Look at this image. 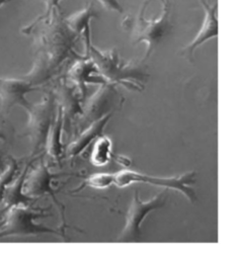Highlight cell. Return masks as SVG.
I'll list each match as a JSON object with an SVG mask.
<instances>
[{"label": "cell", "mask_w": 237, "mask_h": 259, "mask_svg": "<svg viewBox=\"0 0 237 259\" xmlns=\"http://www.w3.org/2000/svg\"><path fill=\"white\" fill-rule=\"evenodd\" d=\"M97 66L101 76L107 83L121 84L129 89H138V83L147 78L144 70L120 58L115 49L100 51L92 44L86 54Z\"/></svg>", "instance_id": "6da1fadb"}, {"label": "cell", "mask_w": 237, "mask_h": 259, "mask_svg": "<svg viewBox=\"0 0 237 259\" xmlns=\"http://www.w3.org/2000/svg\"><path fill=\"white\" fill-rule=\"evenodd\" d=\"M163 9L159 17L155 19H145L142 12L135 18L127 17L123 21V26L130 30L133 36V42H145L147 46L146 53L143 61L150 58L152 53L163 40V38L169 33L171 29V23L169 19L170 15V3L169 0H162Z\"/></svg>", "instance_id": "7a4b0ae2"}, {"label": "cell", "mask_w": 237, "mask_h": 259, "mask_svg": "<svg viewBox=\"0 0 237 259\" xmlns=\"http://www.w3.org/2000/svg\"><path fill=\"white\" fill-rule=\"evenodd\" d=\"M135 183H148L166 189L176 190L183 194L188 201L194 202L196 200L195 192L192 189V185L195 183V171L193 170L171 177H158L127 169L114 173V184L116 187L123 188Z\"/></svg>", "instance_id": "3957f363"}, {"label": "cell", "mask_w": 237, "mask_h": 259, "mask_svg": "<svg viewBox=\"0 0 237 259\" xmlns=\"http://www.w3.org/2000/svg\"><path fill=\"white\" fill-rule=\"evenodd\" d=\"M44 217L42 212L34 211L25 205H15L6 209L4 220L1 224L0 238L24 237L52 234L64 237V233L36 223L38 218Z\"/></svg>", "instance_id": "277c9868"}, {"label": "cell", "mask_w": 237, "mask_h": 259, "mask_svg": "<svg viewBox=\"0 0 237 259\" xmlns=\"http://www.w3.org/2000/svg\"><path fill=\"white\" fill-rule=\"evenodd\" d=\"M55 100V95L50 93L42 101L30 104L26 109L28 113L26 130L32 153H36L45 148L50 128L56 115Z\"/></svg>", "instance_id": "5b68a950"}, {"label": "cell", "mask_w": 237, "mask_h": 259, "mask_svg": "<svg viewBox=\"0 0 237 259\" xmlns=\"http://www.w3.org/2000/svg\"><path fill=\"white\" fill-rule=\"evenodd\" d=\"M165 204V191L160 192L151 199L144 201L139 196L136 189L126 214V224L117 237L120 243L139 242L142 237V223L145 218L153 210L162 207Z\"/></svg>", "instance_id": "8992f818"}, {"label": "cell", "mask_w": 237, "mask_h": 259, "mask_svg": "<svg viewBox=\"0 0 237 259\" xmlns=\"http://www.w3.org/2000/svg\"><path fill=\"white\" fill-rule=\"evenodd\" d=\"M33 90H35V87L29 80L0 77V104L2 111L8 113L16 105L26 110L31 104L26 99V94Z\"/></svg>", "instance_id": "52a82bcc"}, {"label": "cell", "mask_w": 237, "mask_h": 259, "mask_svg": "<svg viewBox=\"0 0 237 259\" xmlns=\"http://www.w3.org/2000/svg\"><path fill=\"white\" fill-rule=\"evenodd\" d=\"M57 177V175L53 174L47 164L44 162L40 163L34 169H32L29 173L27 171L24 183H23V192L30 196V197H37L45 194H49L54 202L61 208L62 211V220L65 224V217H64V210L65 206L60 203V201L57 199L55 191L53 189L52 181Z\"/></svg>", "instance_id": "ba28073f"}, {"label": "cell", "mask_w": 237, "mask_h": 259, "mask_svg": "<svg viewBox=\"0 0 237 259\" xmlns=\"http://www.w3.org/2000/svg\"><path fill=\"white\" fill-rule=\"evenodd\" d=\"M202 3V6L205 10V18L203 21V24L198 31L194 38L185 46L182 51L181 55L184 56V58L188 59L189 61L192 60L194 51L202 46L207 40L217 37L218 36V18H217V3L213 5H209L207 0H200Z\"/></svg>", "instance_id": "9c48e42d"}, {"label": "cell", "mask_w": 237, "mask_h": 259, "mask_svg": "<svg viewBox=\"0 0 237 259\" xmlns=\"http://www.w3.org/2000/svg\"><path fill=\"white\" fill-rule=\"evenodd\" d=\"M69 79L75 83V86L79 89L82 98L86 95L87 84H105L106 80L101 76L97 66L91 58L82 59L77 61L71 66L68 71Z\"/></svg>", "instance_id": "30bf717a"}, {"label": "cell", "mask_w": 237, "mask_h": 259, "mask_svg": "<svg viewBox=\"0 0 237 259\" xmlns=\"http://www.w3.org/2000/svg\"><path fill=\"white\" fill-rule=\"evenodd\" d=\"M110 116H111V112H108L103 116H101L100 118L88 124V126L82 133H80V135L73 142H71L68 145L66 149L67 156L68 157L78 156L92 143V141L96 140L99 136H101L103 128L105 127L106 123L110 119Z\"/></svg>", "instance_id": "8fae6325"}, {"label": "cell", "mask_w": 237, "mask_h": 259, "mask_svg": "<svg viewBox=\"0 0 237 259\" xmlns=\"http://www.w3.org/2000/svg\"><path fill=\"white\" fill-rule=\"evenodd\" d=\"M96 16V12L91 5L88 3L83 9L74 12L67 16L64 21L67 27L76 35L82 36L85 44L86 54L91 46V33H90V20Z\"/></svg>", "instance_id": "7c38bea8"}, {"label": "cell", "mask_w": 237, "mask_h": 259, "mask_svg": "<svg viewBox=\"0 0 237 259\" xmlns=\"http://www.w3.org/2000/svg\"><path fill=\"white\" fill-rule=\"evenodd\" d=\"M113 87L108 83L102 84V86L95 92V94L87 102V106L83 113V123H91L94 120L100 118L109 109V105L112 102Z\"/></svg>", "instance_id": "4fadbf2b"}, {"label": "cell", "mask_w": 237, "mask_h": 259, "mask_svg": "<svg viewBox=\"0 0 237 259\" xmlns=\"http://www.w3.org/2000/svg\"><path fill=\"white\" fill-rule=\"evenodd\" d=\"M29 168V164L25 166L20 175L13 179L8 186L6 187L2 202L5 204V209H8L11 206L15 205H25L29 206L32 201H34L33 197L26 195L23 192V183Z\"/></svg>", "instance_id": "5bb4252c"}, {"label": "cell", "mask_w": 237, "mask_h": 259, "mask_svg": "<svg viewBox=\"0 0 237 259\" xmlns=\"http://www.w3.org/2000/svg\"><path fill=\"white\" fill-rule=\"evenodd\" d=\"M55 97L59 100L58 105L63 111L64 123L69 122L76 116V114L82 113L79 99L73 87L64 83L60 84L57 88V93Z\"/></svg>", "instance_id": "9a60e30c"}, {"label": "cell", "mask_w": 237, "mask_h": 259, "mask_svg": "<svg viewBox=\"0 0 237 259\" xmlns=\"http://www.w3.org/2000/svg\"><path fill=\"white\" fill-rule=\"evenodd\" d=\"M63 126H64L63 111L61 107L58 106L57 113L55 115L54 121L50 128V132L46 141V145H45L48 155L56 161H59L63 154V145L61 141Z\"/></svg>", "instance_id": "2e32d148"}, {"label": "cell", "mask_w": 237, "mask_h": 259, "mask_svg": "<svg viewBox=\"0 0 237 259\" xmlns=\"http://www.w3.org/2000/svg\"><path fill=\"white\" fill-rule=\"evenodd\" d=\"M112 155V141L105 136H99L93 145L90 161L96 167H102L109 163Z\"/></svg>", "instance_id": "e0dca14e"}, {"label": "cell", "mask_w": 237, "mask_h": 259, "mask_svg": "<svg viewBox=\"0 0 237 259\" xmlns=\"http://www.w3.org/2000/svg\"><path fill=\"white\" fill-rule=\"evenodd\" d=\"M111 184H114V173H94L87 177L83 184L75 191L80 190L85 186L95 189H104L109 187Z\"/></svg>", "instance_id": "ac0fdd59"}, {"label": "cell", "mask_w": 237, "mask_h": 259, "mask_svg": "<svg viewBox=\"0 0 237 259\" xmlns=\"http://www.w3.org/2000/svg\"><path fill=\"white\" fill-rule=\"evenodd\" d=\"M18 169V164L15 160H11L6 168L0 173V202L3 200V196L8 184L14 179Z\"/></svg>", "instance_id": "d6986e66"}, {"label": "cell", "mask_w": 237, "mask_h": 259, "mask_svg": "<svg viewBox=\"0 0 237 259\" xmlns=\"http://www.w3.org/2000/svg\"><path fill=\"white\" fill-rule=\"evenodd\" d=\"M46 4V11L45 13L38 17V19H44V18H47L48 16L51 15V13L56 10V8L58 7L59 5V2L61 0H43Z\"/></svg>", "instance_id": "ffe728a7"}, {"label": "cell", "mask_w": 237, "mask_h": 259, "mask_svg": "<svg viewBox=\"0 0 237 259\" xmlns=\"http://www.w3.org/2000/svg\"><path fill=\"white\" fill-rule=\"evenodd\" d=\"M103 7L109 10H114L120 13L123 12V7L121 6L118 0H98Z\"/></svg>", "instance_id": "44dd1931"}, {"label": "cell", "mask_w": 237, "mask_h": 259, "mask_svg": "<svg viewBox=\"0 0 237 259\" xmlns=\"http://www.w3.org/2000/svg\"><path fill=\"white\" fill-rule=\"evenodd\" d=\"M116 161H117L118 164L123 165L124 167H129L132 164L131 163L132 161L128 157H125V156H117L116 157Z\"/></svg>", "instance_id": "7402d4cb"}, {"label": "cell", "mask_w": 237, "mask_h": 259, "mask_svg": "<svg viewBox=\"0 0 237 259\" xmlns=\"http://www.w3.org/2000/svg\"><path fill=\"white\" fill-rule=\"evenodd\" d=\"M0 140H3V141L6 140V136H5V134H4V132L2 131L1 127H0Z\"/></svg>", "instance_id": "603a6c76"}, {"label": "cell", "mask_w": 237, "mask_h": 259, "mask_svg": "<svg viewBox=\"0 0 237 259\" xmlns=\"http://www.w3.org/2000/svg\"><path fill=\"white\" fill-rule=\"evenodd\" d=\"M8 0H0V7L4 4V3H6Z\"/></svg>", "instance_id": "cb8c5ba5"}, {"label": "cell", "mask_w": 237, "mask_h": 259, "mask_svg": "<svg viewBox=\"0 0 237 259\" xmlns=\"http://www.w3.org/2000/svg\"><path fill=\"white\" fill-rule=\"evenodd\" d=\"M0 160H1V159H0Z\"/></svg>", "instance_id": "d4e9b609"}]
</instances>
